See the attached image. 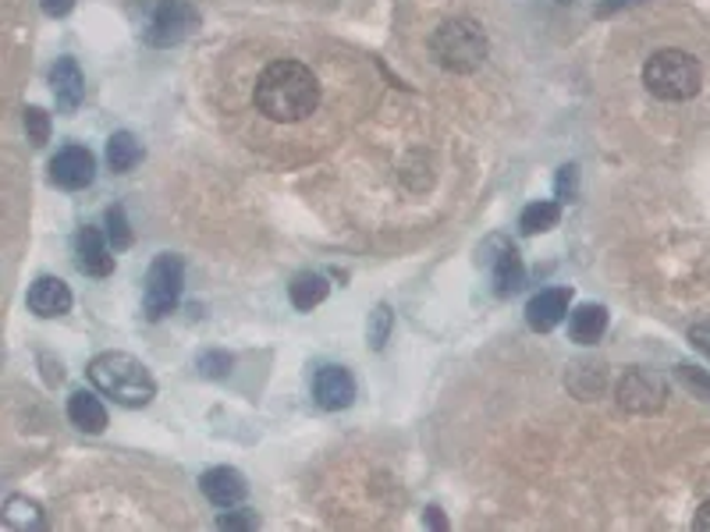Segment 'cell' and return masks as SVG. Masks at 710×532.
<instances>
[{
    "instance_id": "obj_1",
    "label": "cell",
    "mask_w": 710,
    "mask_h": 532,
    "mask_svg": "<svg viewBox=\"0 0 710 532\" xmlns=\"http://www.w3.org/2000/svg\"><path fill=\"white\" fill-rule=\"evenodd\" d=\"M257 107L263 118L278 124L306 121L320 107V82L299 61H274L257 79Z\"/></svg>"
},
{
    "instance_id": "obj_2",
    "label": "cell",
    "mask_w": 710,
    "mask_h": 532,
    "mask_svg": "<svg viewBox=\"0 0 710 532\" xmlns=\"http://www.w3.org/2000/svg\"><path fill=\"white\" fill-rule=\"evenodd\" d=\"M89 380L107 398H114L124 409H146L157 398V380L150 370L129 352H103L89 362Z\"/></svg>"
},
{
    "instance_id": "obj_3",
    "label": "cell",
    "mask_w": 710,
    "mask_h": 532,
    "mask_svg": "<svg viewBox=\"0 0 710 532\" xmlns=\"http://www.w3.org/2000/svg\"><path fill=\"white\" fill-rule=\"evenodd\" d=\"M430 50L437 64L444 71H454V76H472L490 53V40L480 22L472 18H448L444 26H437V32L430 36Z\"/></svg>"
},
{
    "instance_id": "obj_4",
    "label": "cell",
    "mask_w": 710,
    "mask_h": 532,
    "mask_svg": "<svg viewBox=\"0 0 710 532\" xmlns=\"http://www.w3.org/2000/svg\"><path fill=\"white\" fill-rule=\"evenodd\" d=\"M643 86L664 103H686L700 93L703 68L693 53L686 50H658L643 64Z\"/></svg>"
},
{
    "instance_id": "obj_5",
    "label": "cell",
    "mask_w": 710,
    "mask_h": 532,
    "mask_svg": "<svg viewBox=\"0 0 710 532\" xmlns=\"http://www.w3.org/2000/svg\"><path fill=\"white\" fill-rule=\"evenodd\" d=\"M181 291H186V263H181V255L174 252H160L150 263V273H146V291H142L146 317L157 323L168 313H174L181 302Z\"/></svg>"
},
{
    "instance_id": "obj_6",
    "label": "cell",
    "mask_w": 710,
    "mask_h": 532,
    "mask_svg": "<svg viewBox=\"0 0 710 532\" xmlns=\"http://www.w3.org/2000/svg\"><path fill=\"white\" fill-rule=\"evenodd\" d=\"M614 394H618V409L632 415H658L668 405V383L647 370L626 373Z\"/></svg>"
},
{
    "instance_id": "obj_7",
    "label": "cell",
    "mask_w": 710,
    "mask_h": 532,
    "mask_svg": "<svg viewBox=\"0 0 710 532\" xmlns=\"http://www.w3.org/2000/svg\"><path fill=\"white\" fill-rule=\"evenodd\" d=\"M196 22H199V14L189 0H160L153 18H150V29H146V43L150 47H178L196 29Z\"/></svg>"
},
{
    "instance_id": "obj_8",
    "label": "cell",
    "mask_w": 710,
    "mask_h": 532,
    "mask_svg": "<svg viewBox=\"0 0 710 532\" xmlns=\"http://www.w3.org/2000/svg\"><path fill=\"white\" fill-rule=\"evenodd\" d=\"M97 178V157L86 150V145H64V150L50 160V181L58 189L79 192L89 189Z\"/></svg>"
},
{
    "instance_id": "obj_9",
    "label": "cell",
    "mask_w": 710,
    "mask_h": 532,
    "mask_svg": "<svg viewBox=\"0 0 710 532\" xmlns=\"http://www.w3.org/2000/svg\"><path fill=\"white\" fill-rule=\"evenodd\" d=\"M313 398L327 412H341L356 401V380L344 365H320L313 377Z\"/></svg>"
},
{
    "instance_id": "obj_10",
    "label": "cell",
    "mask_w": 710,
    "mask_h": 532,
    "mask_svg": "<svg viewBox=\"0 0 710 532\" xmlns=\"http://www.w3.org/2000/svg\"><path fill=\"white\" fill-rule=\"evenodd\" d=\"M199 490L207 493V501L210 504H217V508H239L246 498H249V483H246V475L239 472V469H228V465H221V469H210V472H203L199 475Z\"/></svg>"
},
{
    "instance_id": "obj_11",
    "label": "cell",
    "mask_w": 710,
    "mask_h": 532,
    "mask_svg": "<svg viewBox=\"0 0 710 532\" xmlns=\"http://www.w3.org/2000/svg\"><path fill=\"white\" fill-rule=\"evenodd\" d=\"M76 263L86 278H111L114 273V249L97 228H82L76 238Z\"/></svg>"
},
{
    "instance_id": "obj_12",
    "label": "cell",
    "mask_w": 710,
    "mask_h": 532,
    "mask_svg": "<svg viewBox=\"0 0 710 532\" xmlns=\"http://www.w3.org/2000/svg\"><path fill=\"white\" fill-rule=\"evenodd\" d=\"M569 302H572V291L569 288L540 291V295H533L530 305H526V323H530L537 334H548V330H554L561 320L569 317Z\"/></svg>"
},
{
    "instance_id": "obj_13",
    "label": "cell",
    "mask_w": 710,
    "mask_h": 532,
    "mask_svg": "<svg viewBox=\"0 0 710 532\" xmlns=\"http://www.w3.org/2000/svg\"><path fill=\"white\" fill-rule=\"evenodd\" d=\"M29 309L36 317L53 320V317H64L71 309V291L61 278H36L29 288Z\"/></svg>"
},
{
    "instance_id": "obj_14",
    "label": "cell",
    "mask_w": 710,
    "mask_h": 532,
    "mask_svg": "<svg viewBox=\"0 0 710 532\" xmlns=\"http://www.w3.org/2000/svg\"><path fill=\"white\" fill-rule=\"evenodd\" d=\"M50 86H53V97H58V107L64 110V114L79 110V103L86 100V79H82L76 58H61L58 64H53Z\"/></svg>"
},
{
    "instance_id": "obj_15",
    "label": "cell",
    "mask_w": 710,
    "mask_h": 532,
    "mask_svg": "<svg viewBox=\"0 0 710 532\" xmlns=\"http://www.w3.org/2000/svg\"><path fill=\"white\" fill-rule=\"evenodd\" d=\"M68 419H71V426H79L82 433H103L107 430L103 401L89 391H76L68 398Z\"/></svg>"
},
{
    "instance_id": "obj_16",
    "label": "cell",
    "mask_w": 710,
    "mask_h": 532,
    "mask_svg": "<svg viewBox=\"0 0 710 532\" xmlns=\"http://www.w3.org/2000/svg\"><path fill=\"white\" fill-rule=\"evenodd\" d=\"M604 330H608V309L604 305H579L572 320H569V334L576 344H597L600 338H604Z\"/></svg>"
},
{
    "instance_id": "obj_17",
    "label": "cell",
    "mask_w": 710,
    "mask_h": 532,
    "mask_svg": "<svg viewBox=\"0 0 710 532\" xmlns=\"http://www.w3.org/2000/svg\"><path fill=\"white\" fill-rule=\"evenodd\" d=\"M327 295H331V284H327L323 273H299V278L288 284V299H291V305L299 309V313L317 309Z\"/></svg>"
},
{
    "instance_id": "obj_18",
    "label": "cell",
    "mask_w": 710,
    "mask_h": 532,
    "mask_svg": "<svg viewBox=\"0 0 710 532\" xmlns=\"http://www.w3.org/2000/svg\"><path fill=\"white\" fill-rule=\"evenodd\" d=\"M522 284H526L522 255L516 249H501V255L494 260V291L501 299H508V295H516Z\"/></svg>"
},
{
    "instance_id": "obj_19",
    "label": "cell",
    "mask_w": 710,
    "mask_h": 532,
    "mask_svg": "<svg viewBox=\"0 0 710 532\" xmlns=\"http://www.w3.org/2000/svg\"><path fill=\"white\" fill-rule=\"evenodd\" d=\"M142 160V145L136 142L132 132H114L107 142V163H111L114 174H129L136 163Z\"/></svg>"
},
{
    "instance_id": "obj_20",
    "label": "cell",
    "mask_w": 710,
    "mask_h": 532,
    "mask_svg": "<svg viewBox=\"0 0 710 532\" xmlns=\"http://www.w3.org/2000/svg\"><path fill=\"white\" fill-rule=\"evenodd\" d=\"M558 220H561V207L551 203V199H540V203H530L522 210L519 228H522V234H543V231H551Z\"/></svg>"
},
{
    "instance_id": "obj_21",
    "label": "cell",
    "mask_w": 710,
    "mask_h": 532,
    "mask_svg": "<svg viewBox=\"0 0 710 532\" xmlns=\"http://www.w3.org/2000/svg\"><path fill=\"white\" fill-rule=\"evenodd\" d=\"M4 522L11 529H43V508L36 501H29V498H8Z\"/></svg>"
},
{
    "instance_id": "obj_22",
    "label": "cell",
    "mask_w": 710,
    "mask_h": 532,
    "mask_svg": "<svg viewBox=\"0 0 710 532\" xmlns=\"http://www.w3.org/2000/svg\"><path fill=\"white\" fill-rule=\"evenodd\" d=\"M676 380H679L682 388H686L689 394H693L697 401H707V405H710V373H707V370L682 362L679 370H676Z\"/></svg>"
},
{
    "instance_id": "obj_23",
    "label": "cell",
    "mask_w": 710,
    "mask_h": 532,
    "mask_svg": "<svg viewBox=\"0 0 710 532\" xmlns=\"http://www.w3.org/2000/svg\"><path fill=\"white\" fill-rule=\"evenodd\" d=\"M103 224H107V242H111L114 252H124V249L132 245V228H129V220H124V210H121V207L107 210Z\"/></svg>"
},
{
    "instance_id": "obj_24",
    "label": "cell",
    "mask_w": 710,
    "mask_h": 532,
    "mask_svg": "<svg viewBox=\"0 0 710 532\" xmlns=\"http://www.w3.org/2000/svg\"><path fill=\"white\" fill-rule=\"evenodd\" d=\"M26 132H29V142L40 150V145H47L50 139V114L43 107H26Z\"/></svg>"
},
{
    "instance_id": "obj_25",
    "label": "cell",
    "mask_w": 710,
    "mask_h": 532,
    "mask_svg": "<svg viewBox=\"0 0 710 532\" xmlns=\"http://www.w3.org/2000/svg\"><path fill=\"white\" fill-rule=\"evenodd\" d=\"M391 323H394L391 309H388V305H377V309H373V317H370V344L377 348V352L388 344V338H391Z\"/></svg>"
},
{
    "instance_id": "obj_26",
    "label": "cell",
    "mask_w": 710,
    "mask_h": 532,
    "mask_svg": "<svg viewBox=\"0 0 710 532\" xmlns=\"http://www.w3.org/2000/svg\"><path fill=\"white\" fill-rule=\"evenodd\" d=\"M199 370H203V377H228L231 373V355L228 352H207L199 355Z\"/></svg>"
},
{
    "instance_id": "obj_27",
    "label": "cell",
    "mask_w": 710,
    "mask_h": 532,
    "mask_svg": "<svg viewBox=\"0 0 710 532\" xmlns=\"http://www.w3.org/2000/svg\"><path fill=\"white\" fill-rule=\"evenodd\" d=\"M260 525V519H257V511H231L228 508V515H221L217 519V529H257Z\"/></svg>"
},
{
    "instance_id": "obj_28",
    "label": "cell",
    "mask_w": 710,
    "mask_h": 532,
    "mask_svg": "<svg viewBox=\"0 0 710 532\" xmlns=\"http://www.w3.org/2000/svg\"><path fill=\"white\" fill-rule=\"evenodd\" d=\"M689 344H693L700 355H707V359H710V320L689 327Z\"/></svg>"
},
{
    "instance_id": "obj_29",
    "label": "cell",
    "mask_w": 710,
    "mask_h": 532,
    "mask_svg": "<svg viewBox=\"0 0 710 532\" xmlns=\"http://www.w3.org/2000/svg\"><path fill=\"white\" fill-rule=\"evenodd\" d=\"M576 178H579L576 163H566V168L558 171V199H572L576 195Z\"/></svg>"
},
{
    "instance_id": "obj_30",
    "label": "cell",
    "mask_w": 710,
    "mask_h": 532,
    "mask_svg": "<svg viewBox=\"0 0 710 532\" xmlns=\"http://www.w3.org/2000/svg\"><path fill=\"white\" fill-rule=\"evenodd\" d=\"M40 4L50 18H64L71 8H76V0H40Z\"/></svg>"
},
{
    "instance_id": "obj_31",
    "label": "cell",
    "mask_w": 710,
    "mask_h": 532,
    "mask_svg": "<svg viewBox=\"0 0 710 532\" xmlns=\"http://www.w3.org/2000/svg\"><path fill=\"white\" fill-rule=\"evenodd\" d=\"M636 4H643V0H604V4H600V14H614V11L636 8Z\"/></svg>"
},
{
    "instance_id": "obj_32",
    "label": "cell",
    "mask_w": 710,
    "mask_h": 532,
    "mask_svg": "<svg viewBox=\"0 0 710 532\" xmlns=\"http://www.w3.org/2000/svg\"><path fill=\"white\" fill-rule=\"evenodd\" d=\"M693 529H697V532H710V501L700 504L697 519H693Z\"/></svg>"
},
{
    "instance_id": "obj_33",
    "label": "cell",
    "mask_w": 710,
    "mask_h": 532,
    "mask_svg": "<svg viewBox=\"0 0 710 532\" xmlns=\"http://www.w3.org/2000/svg\"><path fill=\"white\" fill-rule=\"evenodd\" d=\"M423 525H430V529H448V522H444V515H441V508H427Z\"/></svg>"
},
{
    "instance_id": "obj_34",
    "label": "cell",
    "mask_w": 710,
    "mask_h": 532,
    "mask_svg": "<svg viewBox=\"0 0 710 532\" xmlns=\"http://www.w3.org/2000/svg\"><path fill=\"white\" fill-rule=\"evenodd\" d=\"M561 4H572V0H561Z\"/></svg>"
}]
</instances>
